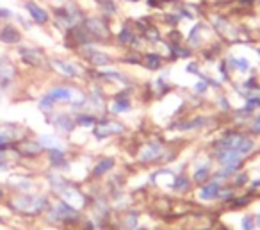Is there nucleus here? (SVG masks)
<instances>
[{"label":"nucleus","instance_id":"nucleus-1","mask_svg":"<svg viewBox=\"0 0 260 230\" xmlns=\"http://www.w3.org/2000/svg\"><path fill=\"white\" fill-rule=\"evenodd\" d=\"M13 205H15L18 211L27 212V214H38L41 212L45 207H47V200L43 196H30V194H23V196H18L13 200Z\"/></svg>","mask_w":260,"mask_h":230},{"label":"nucleus","instance_id":"nucleus-2","mask_svg":"<svg viewBox=\"0 0 260 230\" xmlns=\"http://www.w3.org/2000/svg\"><path fill=\"white\" fill-rule=\"evenodd\" d=\"M25 9H27V13L30 15V18H32L36 23H41V25H43V23L48 22V13L45 11L41 6H38L36 2H27Z\"/></svg>","mask_w":260,"mask_h":230},{"label":"nucleus","instance_id":"nucleus-3","mask_svg":"<svg viewBox=\"0 0 260 230\" xmlns=\"http://www.w3.org/2000/svg\"><path fill=\"white\" fill-rule=\"evenodd\" d=\"M22 40V34H20V31L16 29L15 25H6L2 27V31H0V41L2 43H18V41Z\"/></svg>","mask_w":260,"mask_h":230},{"label":"nucleus","instance_id":"nucleus-4","mask_svg":"<svg viewBox=\"0 0 260 230\" xmlns=\"http://www.w3.org/2000/svg\"><path fill=\"white\" fill-rule=\"evenodd\" d=\"M61 194H62V198H64L66 204L72 205L73 209L82 207V205H84V196L79 193V191L72 189V187H66V189H62Z\"/></svg>","mask_w":260,"mask_h":230},{"label":"nucleus","instance_id":"nucleus-5","mask_svg":"<svg viewBox=\"0 0 260 230\" xmlns=\"http://www.w3.org/2000/svg\"><path fill=\"white\" fill-rule=\"evenodd\" d=\"M123 127L119 125V123H114V122H102L98 123L96 130H94V134H96L98 137H104V136H111V134H118L121 132Z\"/></svg>","mask_w":260,"mask_h":230},{"label":"nucleus","instance_id":"nucleus-6","mask_svg":"<svg viewBox=\"0 0 260 230\" xmlns=\"http://www.w3.org/2000/svg\"><path fill=\"white\" fill-rule=\"evenodd\" d=\"M73 95H75V91L70 90V88H54L47 97L54 102H68L73 98Z\"/></svg>","mask_w":260,"mask_h":230},{"label":"nucleus","instance_id":"nucleus-7","mask_svg":"<svg viewBox=\"0 0 260 230\" xmlns=\"http://www.w3.org/2000/svg\"><path fill=\"white\" fill-rule=\"evenodd\" d=\"M20 55L29 65H41L43 63V54L36 48H20Z\"/></svg>","mask_w":260,"mask_h":230},{"label":"nucleus","instance_id":"nucleus-8","mask_svg":"<svg viewBox=\"0 0 260 230\" xmlns=\"http://www.w3.org/2000/svg\"><path fill=\"white\" fill-rule=\"evenodd\" d=\"M75 216H77V211L72 207V205L66 204V202H64V204L55 205V209H54V218L68 219V218H75Z\"/></svg>","mask_w":260,"mask_h":230},{"label":"nucleus","instance_id":"nucleus-9","mask_svg":"<svg viewBox=\"0 0 260 230\" xmlns=\"http://www.w3.org/2000/svg\"><path fill=\"white\" fill-rule=\"evenodd\" d=\"M162 155V147L159 143H152L141 152V161H153Z\"/></svg>","mask_w":260,"mask_h":230},{"label":"nucleus","instance_id":"nucleus-10","mask_svg":"<svg viewBox=\"0 0 260 230\" xmlns=\"http://www.w3.org/2000/svg\"><path fill=\"white\" fill-rule=\"evenodd\" d=\"M52 65H54V68L57 70V72H61L62 75H66V77H77V75H79V68H77V66H73L72 63L54 61Z\"/></svg>","mask_w":260,"mask_h":230},{"label":"nucleus","instance_id":"nucleus-11","mask_svg":"<svg viewBox=\"0 0 260 230\" xmlns=\"http://www.w3.org/2000/svg\"><path fill=\"white\" fill-rule=\"evenodd\" d=\"M217 194H219V184L212 182L203 187L202 193H200V198H202V200H214V198H217Z\"/></svg>","mask_w":260,"mask_h":230},{"label":"nucleus","instance_id":"nucleus-12","mask_svg":"<svg viewBox=\"0 0 260 230\" xmlns=\"http://www.w3.org/2000/svg\"><path fill=\"white\" fill-rule=\"evenodd\" d=\"M114 166V161L112 159H104V161H100L98 162V166L94 168V171H93V175L94 177H100V175H104V173H107L109 169Z\"/></svg>","mask_w":260,"mask_h":230},{"label":"nucleus","instance_id":"nucleus-13","mask_svg":"<svg viewBox=\"0 0 260 230\" xmlns=\"http://www.w3.org/2000/svg\"><path fill=\"white\" fill-rule=\"evenodd\" d=\"M89 61L93 63V65H96V66H105V65H109V63H111V58H109V55H105V54H100V52H93V54L89 55Z\"/></svg>","mask_w":260,"mask_h":230},{"label":"nucleus","instance_id":"nucleus-14","mask_svg":"<svg viewBox=\"0 0 260 230\" xmlns=\"http://www.w3.org/2000/svg\"><path fill=\"white\" fill-rule=\"evenodd\" d=\"M189 184H191V182H189L187 177H182L180 175V177H177V179H175V189L180 191V193H182V191H187Z\"/></svg>","mask_w":260,"mask_h":230},{"label":"nucleus","instance_id":"nucleus-15","mask_svg":"<svg viewBox=\"0 0 260 230\" xmlns=\"http://www.w3.org/2000/svg\"><path fill=\"white\" fill-rule=\"evenodd\" d=\"M112 111L114 112H126L130 111V102L128 100H116L112 105Z\"/></svg>","mask_w":260,"mask_h":230},{"label":"nucleus","instance_id":"nucleus-16","mask_svg":"<svg viewBox=\"0 0 260 230\" xmlns=\"http://www.w3.org/2000/svg\"><path fill=\"white\" fill-rule=\"evenodd\" d=\"M50 157H52V161H54V164H61V162L64 161V154H62V150H59V148H52Z\"/></svg>","mask_w":260,"mask_h":230},{"label":"nucleus","instance_id":"nucleus-17","mask_svg":"<svg viewBox=\"0 0 260 230\" xmlns=\"http://www.w3.org/2000/svg\"><path fill=\"white\" fill-rule=\"evenodd\" d=\"M146 66H148V68H152V70L159 68V66H160V58H159V55H148V58H146Z\"/></svg>","mask_w":260,"mask_h":230},{"label":"nucleus","instance_id":"nucleus-18","mask_svg":"<svg viewBox=\"0 0 260 230\" xmlns=\"http://www.w3.org/2000/svg\"><path fill=\"white\" fill-rule=\"evenodd\" d=\"M59 122H57V125H59V129L61 130H64V132H68L70 129H72V122H70L66 116H59Z\"/></svg>","mask_w":260,"mask_h":230},{"label":"nucleus","instance_id":"nucleus-19","mask_svg":"<svg viewBox=\"0 0 260 230\" xmlns=\"http://www.w3.org/2000/svg\"><path fill=\"white\" fill-rule=\"evenodd\" d=\"M77 123H79V125H84V127H89L94 123V118L93 116H79V118H77Z\"/></svg>","mask_w":260,"mask_h":230},{"label":"nucleus","instance_id":"nucleus-20","mask_svg":"<svg viewBox=\"0 0 260 230\" xmlns=\"http://www.w3.org/2000/svg\"><path fill=\"white\" fill-rule=\"evenodd\" d=\"M41 143L43 145H48V148H59V141L57 139H54V137H43V139H41Z\"/></svg>","mask_w":260,"mask_h":230},{"label":"nucleus","instance_id":"nucleus-21","mask_svg":"<svg viewBox=\"0 0 260 230\" xmlns=\"http://www.w3.org/2000/svg\"><path fill=\"white\" fill-rule=\"evenodd\" d=\"M207 169H198V171L194 173V180H198V182H202V180H205L207 179Z\"/></svg>","mask_w":260,"mask_h":230},{"label":"nucleus","instance_id":"nucleus-22","mask_svg":"<svg viewBox=\"0 0 260 230\" xmlns=\"http://www.w3.org/2000/svg\"><path fill=\"white\" fill-rule=\"evenodd\" d=\"M235 66H237L239 70H248L249 61H246V59H237V61H235Z\"/></svg>","mask_w":260,"mask_h":230},{"label":"nucleus","instance_id":"nucleus-23","mask_svg":"<svg viewBox=\"0 0 260 230\" xmlns=\"http://www.w3.org/2000/svg\"><path fill=\"white\" fill-rule=\"evenodd\" d=\"M52 104H54V100H50V98H43V100H41V104H40V107L41 109H45V111H47V109H52Z\"/></svg>","mask_w":260,"mask_h":230},{"label":"nucleus","instance_id":"nucleus-24","mask_svg":"<svg viewBox=\"0 0 260 230\" xmlns=\"http://www.w3.org/2000/svg\"><path fill=\"white\" fill-rule=\"evenodd\" d=\"M119 40H121L123 43H130V41H132V36H130L128 31H123V33L119 34Z\"/></svg>","mask_w":260,"mask_h":230},{"label":"nucleus","instance_id":"nucleus-25","mask_svg":"<svg viewBox=\"0 0 260 230\" xmlns=\"http://www.w3.org/2000/svg\"><path fill=\"white\" fill-rule=\"evenodd\" d=\"M246 105H248V109H255V107H258V105H260V100H258V98H253V100H248V104H246Z\"/></svg>","mask_w":260,"mask_h":230},{"label":"nucleus","instance_id":"nucleus-26","mask_svg":"<svg viewBox=\"0 0 260 230\" xmlns=\"http://www.w3.org/2000/svg\"><path fill=\"white\" fill-rule=\"evenodd\" d=\"M9 16H11V11H9V9L0 8V18H9Z\"/></svg>","mask_w":260,"mask_h":230},{"label":"nucleus","instance_id":"nucleus-27","mask_svg":"<svg viewBox=\"0 0 260 230\" xmlns=\"http://www.w3.org/2000/svg\"><path fill=\"white\" fill-rule=\"evenodd\" d=\"M242 226H244V230H251V228H253V223H251V219H249V218H246V219H244V223H242Z\"/></svg>","mask_w":260,"mask_h":230},{"label":"nucleus","instance_id":"nucleus-28","mask_svg":"<svg viewBox=\"0 0 260 230\" xmlns=\"http://www.w3.org/2000/svg\"><path fill=\"white\" fill-rule=\"evenodd\" d=\"M255 130H260V120L256 122V125H255Z\"/></svg>","mask_w":260,"mask_h":230},{"label":"nucleus","instance_id":"nucleus-29","mask_svg":"<svg viewBox=\"0 0 260 230\" xmlns=\"http://www.w3.org/2000/svg\"><path fill=\"white\" fill-rule=\"evenodd\" d=\"M2 162H4V159H2V152H0V166H2Z\"/></svg>","mask_w":260,"mask_h":230},{"label":"nucleus","instance_id":"nucleus-30","mask_svg":"<svg viewBox=\"0 0 260 230\" xmlns=\"http://www.w3.org/2000/svg\"><path fill=\"white\" fill-rule=\"evenodd\" d=\"M256 225L260 226V216H258V218H256Z\"/></svg>","mask_w":260,"mask_h":230}]
</instances>
